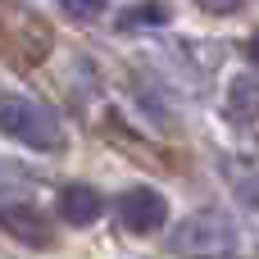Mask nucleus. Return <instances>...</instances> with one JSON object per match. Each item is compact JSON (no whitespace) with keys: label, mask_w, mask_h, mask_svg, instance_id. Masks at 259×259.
Segmentation results:
<instances>
[{"label":"nucleus","mask_w":259,"mask_h":259,"mask_svg":"<svg viewBox=\"0 0 259 259\" xmlns=\"http://www.w3.org/2000/svg\"><path fill=\"white\" fill-rule=\"evenodd\" d=\"M232 237H237V223L228 219V214H191L178 232H173V250L178 255H219V250H228L232 246Z\"/></svg>","instance_id":"2"},{"label":"nucleus","mask_w":259,"mask_h":259,"mask_svg":"<svg viewBox=\"0 0 259 259\" xmlns=\"http://www.w3.org/2000/svg\"><path fill=\"white\" fill-rule=\"evenodd\" d=\"M164 18V9L159 5H137V9H127L123 14V27H132V23H159Z\"/></svg>","instance_id":"8"},{"label":"nucleus","mask_w":259,"mask_h":259,"mask_svg":"<svg viewBox=\"0 0 259 259\" xmlns=\"http://www.w3.org/2000/svg\"><path fill=\"white\" fill-rule=\"evenodd\" d=\"M0 132L27 150H41V155H55L68 146L59 118L46 105H36L32 96H0Z\"/></svg>","instance_id":"1"},{"label":"nucleus","mask_w":259,"mask_h":259,"mask_svg":"<svg viewBox=\"0 0 259 259\" xmlns=\"http://www.w3.org/2000/svg\"><path fill=\"white\" fill-rule=\"evenodd\" d=\"M250 59H255V64H259V36H255V41H250Z\"/></svg>","instance_id":"11"},{"label":"nucleus","mask_w":259,"mask_h":259,"mask_svg":"<svg viewBox=\"0 0 259 259\" xmlns=\"http://www.w3.org/2000/svg\"><path fill=\"white\" fill-rule=\"evenodd\" d=\"M100 214H105V196H100L96 187L73 182V187H64V191H59V219H64V223L87 228V223H96Z\"/></svg>","instance_id":"4"},{"label":"nucleus","mask_w":259,"mask_h":259,"mask_svg":"<svg viewBox=\"0 0 259 259\" xmlns=\"http://www.w3.org/2000/svg\"><path fill=\"white\" fill-rule=\"evenodd\" d=\"M59 5H64V9H68L73 18H82V23H87V18L105 14V5H109V0H59Z\"/></svg>","instance_id":"7"},{"label":"nucleus","mask_w":259,"mask_h":259,"mask_svg":"<svg viewBox=\"0 0 259 259\" xmlns=\"http://www.w3.org/2000/svg\"><path fill=\"white\" fill-rule=\"evenodd\" d=\"M196 259H237V255H228V250H219V255H196Z\"/></svg>","instance_id":"10"},{"label":"nucleus","mask_w":259,"mask_h":259,"mask_svg":"<svg viewBox=\"0 0 259 259\" xmlns=\"http://www.w3.org/2000/svg\"><path fill=\"white\" fill-rule=\"evenodd\" d=\"M228 114L232 118H259V82L255 77H237L232 87H228Z\"/></svg>","instance_id":"6"},{"label":"nucleus","mask_w":259,"mask_h":259,"mask_svg":"<svg viewBox=\"0 0 259 259\" xmlns=\"http://www.w3.org/2000/svg\"><path fill=\"white\" fill-rule=\"evenodd\" d=\"M118 214H123V228L127 232H159L168 223V200L155 191V187H127L123 200H118Z\"/></svg>","instance_id":"3"},{"label":"nucleus","mask_w":259,"mask_h":259,"mask_svg":"<svg viewBox=\"0 0 259 259\" xmlns=\"http://www.w3.org/2000/svg\"><path fill=\"white\" fill-rule=\"evenodd\" d=\"M0 223H5L18 241H27V246H36V250H46V246H50V223H46L32 205H14V209H5V214H0Z\"/></svg>","instance_id":"5"},{"label":"nucleus","mask_w":259,"mask_h":259,"mask_svg":"<svg viewBox=\"0 0 259 259\" xmlns=\"http://www.w3.org/2000/svg\"><path fill=\"white\" fill-rule=\"evenodd\" d=\"M205 14H237L241 9V0H196Z\"/></svg>","instance_id":"9"}]
</instances>
